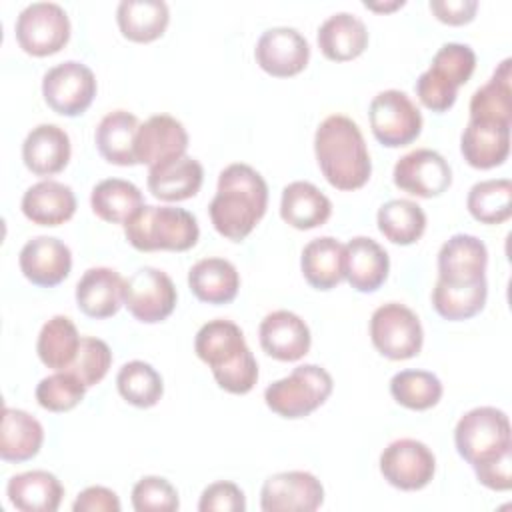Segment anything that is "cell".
<instances>
[{
	"label": "cell",
	"mask_w": 512,
	"mask_h": 512,
	"mask_svg": "<svg viewBox=\"0 0 512 512\" xmlns=\"http://www.w3.org/2000/svg\"><path fill=\"white\" fill-rule=\"evenodd\" d=\"M268 206V186L248 164L226 166L218 176V190L208 206L212 226L228 240H244L260 222Z\"/></svg>",
	"instance_id": "obj_1"
},
{
	"label": "cell",
	"mask_w": 512,
	"mask_h": 512,
	"mask_svg": "<svg viewBox=\"0 0 512 512\" xmlns=\"http://www.w3.org/2000/svg\"><path fill=\"white\" fill-rule=\"evenodd\" d=\"M314 152L324 178L334 188L358 190L368 182L372 162L364 136L352 118L332 114L322 120L316 128Z\"/></svg>",
	"instance_id": "obj_2"
},
{
	"label": "cell",
	"mask_w": 512,
	"mask_h": 512,
	"mask_svg": "<svg viewBox=\"0 0 512 512\" xmlns=\"http://www.w3.org/2000/svg\"><path fill=\"white\" fill-rule=\"evenodd\" d=\"M194 350L214 374L218 386L230 394H248L258 380V364L244 334L232 320L216 318L206 322L196 338Z\"/></svg>",
	"instance_id": "obj_3"
},
{
	"label": "cell",
	"mask_w": 512,
	"mask_h": 512,
	"mask_svg": "<svg viewBox=\"0 0 512 512\" xmlns=\"http://www.w3.org/2000/svg\"><path fill=\"white\" fill-rule=\"evenodd\" d=\"M126 240L140 252H184L198 242L200 230L192 212L176 206L144 204L126 224Z\"/></svg>",
	"instance_id": "obj_4"
},
{
	"label": "cell",
	"mask_w": 512,
	"mask_h": 512,
	"mask_svg": "<svg viewBox=\"0 0 512 512\" xmlns=\"http://www.w3.org/2000/svg\"><path fill=\"white\" fill-rule=\"evenodd\" d=\"M476 68V54L468 44L448 42L432 58V64L416 80V96L432 112L454 106L458 88L466 84Z\"/></svg>",
	"instance_id": "obj_5"
},
{
	"label": "cell",
	"mask_w": 512,
	"mask_h": 512,
	"mask_svg": "<svg viewBox=\"0 0 512 512\" xmlns=\"http://www.w3.org/2000/svg\"><path fill=\"white\" fill-rule=\"evenodd\" d=\"M454 444L458 454L474 466L490 462L512 450L508 416L494 406L468 410L456 424Z\"/></svg>",
	"instance_id": "obj_6"
},
{
	"label": "cell",
	"mask_w": 512,
	"mask_h": 512,
	"mask_svg": "<svg viewBox=\"0 0 512 512\" xmlns=\"http://www.w3.org/2000/svg\"><path fill=\"white\" fill-rule=\"evenodd\" d=\"M332 376L316 364L296 366L286 378L264 390L266 406L284 418H304L320 408L332 394Z\"/></svg>",
	"instance_id": "obj_7"
},
{
	"label": "cell",
	"mask_w": 512,
	"mask_h": 512,
	"mask_svg": "<svg viewBox=\"0 0 512 512\" xmlns=\"http://www.w3.org/2000/svg\"><path fill=\"white\" fill-rule=\"evenodd\" d=\"M374 348L390 360H408L422 350V324L418 316L400 302H388L370 318Z\"/></svg>",
	"instance_id": "obj_8"
},
{
	"label": "cell",
	"mask_w": 512,
	"mask_h": 512,
	"mask_svg": "<svg viewBox=\"0 0 512 512\" xmlns=\"http://www.w3.org/2000/svg\"><path fill=\"white\" fill-rule=\"evenodd\" d=\"M16 40L26 54L50 56L70 38V20L56 2L28 4L16 18Z\"/></svg>",
	"instance_id": "obj_9"
},
{
	"label": "cell",
	"mask_w": 512,
	"mask_h": 512,
	"mask_svg": "<svg viewBox=\"0 0 512 512\" xmlns=\"http://www.w3.org/2000/svg\"><path fill=\"white\" fill-rule=\"evenodd\" d=\"M368 118L374 138L388 148L414 142L422 130V114L402 90H384L376 94L370 102Z\"/></svg>",
	"instance_id": "obj_10"
},
{
	"label": "cell",
	"mask_w": 512,
	"mask_h": 512,
	"mask_svg": "<svg viewBox=\"0 0 512 512\" xmlns=\"http://www.w3.org/2000/svg\"><path fill=\"white\" fill-rule=\"evenodd\" d=\"M42 96L56 114L78 116L96 96L94 72L76 60L56 64L42 78Z\"/></svg>",
	"instance_id": "obj_11"
},
{
	"label": "cell",
	"mask_w": 512,
	"mask_h": 512,
	"mask_svg": "<svg viewBox=\"0 0 512 512\" xmlns=\"http://www.w3.org/2000/svg\"><path fill=\"white\" fill-rule=\"evenodd\" d=\"M178 294L172 278L152 266L138 268L124 286V306L146 324L166 320L176 306Z\"/></svg>",
	"instance_id": "obj_12"
},
{
	"label": "cell",
	"mask_w": 512,
	"mask_h": 512,
	"mask_svg": "<svg viewBox=\"0 0 512 512\" xmlns=\"http://www.w3.org/2000/svg\"><path fill=\"white\" fill-rule=\"evenodd\" d=\"M380 472L394 488L420 490L434 478L436 458L424 442L400 438L390 442L380 454Z\"/></svg>",
	"instance_id": "obj_13"
},
{
	"label": "cell",
	"mask_w": 512,
	"mask_h": 512,
	"mask_svg": "<svg viewBox=\"0 0 512 512\" xmlns=\"http://www.w3.org/2000/svg\"><path fill=\"white\" fill-rule=\"evenodd\" d=\"M394 184L414 196L434 198L452 184V170L448 160L430 148H418L404 154L392 172Z\"/></svg>",
	"instance_id": "obj_14"
},
{
	"label": "cell",
	"mask_w": 512,
	"mask_h": 512,
	"mask_svg": "<svg viewBox=\"0 0 512 512\" xmlns=\"http://www.w3.org/2000/svg\"><path fill=\"white\" fill-rule=\"evenodd\" d=\"M322 502L324 488L320 480L302 470L278 472L260 490V508L264 512H314Z\"/></svg>",
	"instance_id": "obj_15"
},
{
	"label": "cell",
	"mask_w": 512,
	"mask_h": 512,
	"mask_svg": "<svg viewBox=\"0 0 512 512\" xmlns=\"http://www.w3.org/2000/svg\"><path fill=\"white\" fill-rule=\"evenodd\" d=\"M258 66L276 78L302 72L310 58L308 40L290 26H276L262 32L254 50Z\"/></svg>",
	"instance_id": "obj_16"
},
{
	"label": "cell",
	"mask_w": 512,
	"mask_h": 512,
	"mask_svg": "<svg viewBox=\"0 0 512 512\" xmlns=\"http://www.w3.org/2000/svg\"><path fill=\"white\" fill-rule=\"evenodd\" d=\"M262 350L280 360L296 362L310 350V328L308 324L290 310H274L264 316L258 328Z\"/></svg>",
	"instance_id": "obj_17"
},
{
	"label": "cell",
	"mask_w": 512,
	"mask_h": 512,
	"mask_svg": "<svg viewBox=\"0 0 512 512\" xmlns=\"http://www.w3.org/2000/svg\"><path fill=\"white\" fill-rule=\"evenodd\" d=\"M18 264L32 284L52 288L70 274L72 252L54 236H36L22 246Z\"/></svg>",
	"instance_id": "obj_18"
},
{
	"label": "cell",
	"mask_w": 512,
	"mask_h": 512,
	"mask_svg": "<svg viewBox=\"0 0 512 512\" xmlns=\"http://www.w3.org/2000/svg\"><path fill=\"white\" fill-rule=\"evenodd\" d=\"M188 134L180 120L168 114L150 116L136 134V164L150 168L186 154Z\"/></svg>",
	"instance_id": "obj_19"
},
{
	"label": "cell",
	"mask_w": 512,
	"mask_h": 512,
	"mask_svg": "<svg viewBox=\"0 0 512 512\" xmlns=\"http://www.w3.org/2000/svg\"><path fill=\"white\" fill-rule=\"evenodd\" d=\"M488 264L486 244L472 234L450 236L438 252V280L470 284L484 278Z\"/></svg>",
	"instance_id": "obj_20"
},
{
	"label": "cell",
	"mask_w": 512,
	"mask_h": 512,
	"mask_svg": "<svg viewBox=\"0 0 512 512\" xmlns=\"http://www.w3.org/2000/svg\"><path fill=\"white\" fill-rule=\"evenodd\" d=\"M388 252L368 236H356L344 244V278L358 292H374L388 278Z\"/></svg>",
	"instance_id": "obj_21"
},
{
	"label": "cell",
	"mask_w": 512,
	"mask_h": 512,
	"mask_svg": "<svg viewBox=\"0 0 512 512\" xmlns=\"http://www.w3.org/2000/svg\"><path fill=\"white\" fill-rule=\"evenodd\" d=\"M126 280L112 268H88L76 284V304L90 318H110L124 304Z\"/></svg>",
	"instance_id": "obj_22"
},
{
	"label": "cell",
	"mask_w": 512,
	"mask_h": 512,
	"mask_svg": "<svg viewBox=\"0 0 512 512\" xmlns=\"http://www.w3.org/2000/svg\"><path fill=\"white\" fill-rule=\"evenodd\" d=\"M460 150L472 168L488 170L500 166L510 154V126L468 120L460 138Z\"/></svg>",
	"instance_id": "obj_23"
},
{
	"label": "cell",
	"mask_w": 512,
	"mask_h": 512,
	"mask_svg": "<svg viewBox=\"0 0 512 512\" xmlns=\"http://www.w3.org/2000/svg\"><path fill=\"white\" fill-rule=\"evenodd\" d=\"M22 160L36 176H52L66 168L70 160V138L56 124H38L22 144Z\"/></svg>",
	"instance_id": "obj_24"
},
{
	"label": "cell",
	"mask_w": 512,
	"mask_h": 512,
	"mask_svg": "<svg viewBox=\"0 0 512 512\" xmlns=\"http://www.w3.org/2000/svg\"><path fill=\"white\" fill-rule=\"evenodd\" d=\"M24 216L40 226H60L76 212V196L70 186L56 180H40L22 196Z\"/></svg>",
	"instance_id": "obj_25"
},
{
	"label": "cell",
	"mask_w": 512,
	"mask_h": 512,
	"mask_svg": "<svg viewBox=\"0 0 512 512\" xmlns=\"http://www.w3.org/2000/svg\"><path fill=\"white\" fill-rule=\"evenodd\" d=\"M202 180V164L186 154L156 164L148 170L150 192L166 202H180L196 196L202 186Z\"/></svg>",
	"instance_id": "obj_26"
},
{
	"label": "cell",
	"mask_w": 512,
	"mask_h": 512,
	"mask_svg": "<svg viewBox=\"0 0 512 512\" xmlns=\"http://www.w3.org/2000/svg\"><path fill=\"white\" fill-rule=\"evenodd\" d=\"M368 44V30L364 22L350 12H336L328 16L318 28V48L334 62L358 58Z\"/></svg>",
	"instance_id": "obj_27"
},
{
	"label": "cell",
	"mask_w": 512,
	"mask_h": 512,
	"mask_svg": "<svg viewBox=\"0 0 512 512\" xmlns=\"http://www.w3.org/2000/svg\"><path fill=\"white\" fill-rule=\"evenodd\" d=\"M6 494L10 504L22 512H56L64 488L60 480L46 470H30L8 480Z\"/></svg>",
	"instance_id": "obj_28"
},
{
	"label": "cell",
	"mask_w": 512,
	"mask_h": 512,
	"mask_svg": "<svg viewBox=\"0 0 512 512\" xmlns=\"http://www.w3.org/2000/svg\"><path fill=\"white\" fill-rule=\"evenodd\" d=\"M332 214V202L310 182L296 180L284 186L280 200V216L298 230L322 226Z\"/></svg>",
	"instance_id": "obj_29"
},
{
	"label": "cell",
	"mask_w": 512,
	"mask_h": 512,
	"mask_svg": "<svg viewBox=\"0 0 512 512\" xmlns=\"http://www.w3.org/2000/svg\"><path fill=\"white\" fill-rule=\"evenodd\" d=\"M138 118L126 110L108 112L96 128V148L100 156L116 166L136 164V134Z\"/></svg>",
	"instance_id": "obj_30"
},
{
	"label": "cell",
	"mask_w": 512,
	"mask_h": 512,
	"mask_svg": "<svg viewBox=\"0 0 512 512\" xmlns=\"http://www.w3.org/2000/svg\"><path fill=\"white\" fill-rule=\"evenodd\" d=\"M188 286L202 302L228 304L238 294L240 276L232 262L224 258H204L190 268Z\"/></svg>",
	"instance_id": "obj_31"
},
{
	"label": "cell",
	"mask_w": 512,
	"mask_h": 512,
	"mask_svg": "<svg viewBox=\"0 0 512 512\" xmlns=\"http://www.w3.org/2000/svg\"><path fill=\"white\" fill-rule=\"evenodd\" d=\"M44 442L42 424L28 412L4 408L0 428V456L6 462H26L34 458Z\"/></svg>",
	"instance_id": "obj_32"
},
{
	"label": "cell",
	"mask_w": 512,
	"mask_h": 512,
	"mask_svg": "<svg viewBox=\"0 0 512 512\" xmlns=\"http://www.w3.org/2000/svg\"><path fill=\"white\" fill-rule=\"evenodd\" d=\"M470 120L512 124V60L504 58L492 78L470 98Z\"/></svg>",
	"instance_id": "obj_33"
},
{
	"label": "cell",
	"mask_w": 512,
	"mask_h": 512,
	"mask_svg": "<svg viewBox=\"0 0 512 512\" xmlns=\"http://www.w3.org/2000/svg\"><path fill=\"white\" fill-rule=\"evenodd\" d=\"M306 282L316 290H330L344 278V244L332 236L310 240L300 258Z\"/></svg>",
	"instance_id": "obj_34"
},
{
	"label": "cell",
	"mask_w": 512,
	"mask_h": 512,
	"mask_svg": "<svg viewBox=\"0 0 512 512\" xmlns=\"http://www.w3.org/2000/svg\"><path fill=\"white\" fill-rule=\"evenodd\" d=\"M170 12L162 0H122L116 10V22L124 38L132 42H152L168 26Z\"/></svg>",
	"instance_id": "obj_35"
},
{
	"label": "cell",
	"mask_w": 512,
	"mask_h": 512,
	"mask_svg": "<svg viewBox=\"0 0 512 512\" xmlns=\"http://www.w3.org/2000/svg\"><path fill=\"white\" fill-rule=\"evenodd\" d=\"M90 204L100 220L126 224L144 206V198L136 184L122 178H106L92 188Z\"/></svg>",
	"instance_id": "obj_36"
},
{
	"label": "cell",
	"mask_w": 512,
	"mask_h": 512,
	"mask_svg": "<svg viewBox=\"0 0 512 512\" xmlns=\"http://www.w3.org/2000/svg\"><path fill=\"white\" fill-rule=\"evenodd\" d=\"M80 336L68 316H52L40 330L36 352L44 366L52 370H68L76 358Z\"/></svg>",
	"instance_id": "obj_37"
},
{
	"label": "cell",
	"mask_w": 512,
	"mask_h": 512,
	"mask_svg": "<svg viewBox=\"0 0 512 512\" xmlns=\"http://www.w3.org/2000/svg\"><path fill=\"white\" fill-rule=\"evenodd\" d=\"M486 296V278L470 284H448L436 280L432 290V306L446 320H468L484 308Z\"/></svg>",
	"instance_id": "obj_38"
},
{
	"label": "cell",
	"mask_w": 512,
	"mask_h": 512,
	"mask_svg": "<svg viewBox=\"0 0 512 512\" xmlns=\"http://www.w3.org/2000/svg\"><path fill=\"white\" fill-rule=\"evenodd\" d=\"M376 220L384 238L400 246L414 244L426 230L424 210L406 198H396L382 204Z\"/></svg>",
	"instance_id": "obj_39"
},
{
	"label": "cell",
	"mask_w": 512,
	"mask_h": 512,
	"mask_svg": "<svg viewBox=\"0 0 512 512\" xmlns=\"http://www.w3.org/2000/svg\"><path fill=\"white\" fill-rule=\"evenodd\" d=\"M468 212L482 224H502L512 214V182L494 178L476 182L466 198Z\"/></svg>",
	"instance_id": "obj_40"
},
{
	"label": "cell",
	"mask_w": 512,
	"mask_h": 512,
	"mask_svg": "<svg viewBox=\"0 0 512 512\" xmlns=\"http://www.w3.org/2000/svg\"><path fill=\"white\" fill-rule=\"evenodd\" d=\"M116 386L120 396L138 408H150L158 404L164 392L162 376L142 360L126 362L116 376Z\"/></svg>",
	"instance_id": "obj_41"
},
{
	"label": "cell",
	"mask_w": 512,
	"mask_h": 512,
	"mask_svg": "<svg viewBox=\"0 0 512 512\" xmlns=\"http://www.w3.org/2000/svg\"><path fill=\"white\" fill-rule=\"evenodd\" d=\"M390 394L410 410H428L442 398V382L426 370H402L392 376Z\"/></svg>",
	"instance_id": "obj_42"
},
{
	"label": "cell",
	"mask_w": 512,
	"mask_h": 512,
	"mask_svg": "<svg viewBox=\"0 0 512 512\" xmlns=\"http://www.w3.org/2000/svg\"><path fill=\"white\" fill-rule=\"evenodd\" d=\"M86 394V384L70 370H56L42 378L36 386V400L50 412H68L80 404Z\"/></svg>",
	"instance_id": "obj_43"
},
{
	"label": "cell",
	"mask_w": 512,
	"mask_h": 512,
	"mask_svg": "<svg viewBox=\"0 0 512 512\" xmlns=\"http://www.w3.org/2000/svg\"><path fill=\"white\" fill-rule=\"evenodd\" d=\"M110 364H112V352L108 344L94 336H82L76 358L68 370L76 374L88 388L98 384L108 374Z\"/></svg>",
	"instance_id": "obj_44"
},
{
	"label": "cell",
	"mask_w": 512,
	"mask_h": 512,
	"mask_svg": "<svg viewBox=\"0 0 512 512\" xmlns=\"http://www.w3.org/2000/svg\"><path fill=\"white\" fill-rule=\"evenodd\" d=\"M132 506L136 512H174L178 510V492L162 476H144L132 488Z\"/></svg>",
	"instance_id": "obj_45"
},
{
	"label": "cell",
	"mask_w": 512,
	"mask_h": 512,
	"mask_svg": "<svg viewBox=\"0 0 512 512\" xmlns=\"http://www.w3.org/2000/svg\"><path fill=\"white\" fill-rule=\"evenodd\" d=\"M200 512H244L246 498L244 492L234 482H214L204 488L200 502Z\"/></svg>",
	"instance_id": "obj_46"
},
{
	"label": "cell",
	"mask_w": 512,
	"mask_h": 512,
	"mask_svg": "<svg viewBox=\"0 0 512 512\" xmlns=\"http://www.w3.org/2000/svg\"><path fill=\"white\" fill-rule=\"evenodd\" d=\"M510 466H512V450L504 452L502 456L474 466L476 478L480 484H484L490 490L506 492L512 486V476H510Z\"/></svg>",
	"instance_id": "obj_47"
},
{
	"label": "cell",
	"mask_w": 512,
	"mask_h": 512,
	"mask_svg": "<svg viewBox=\"0 0 512 512\" xmlns=\"http://www.w3.org/2000/svg\"><path fill=\"white\" fill-rule=\"evenodd\" d=\"M74 512H120L116 492L104 486H90L78 494L72 504Z\"/></svg>",
	"instance_id": "obj_48"
},
{
	"label": "cell",
	"mask_w": 512,
	"mask_h": 512,
	"mask_svg": "<svg viewBox=\"0 0 512 512\" xmlns=\"http://www.w3.org/2000/svg\"><path fill=\"white\" fill-rule=\"evenodd\" d=\"M476 0H430L432 14L450 26L468 24L476 14Z\"/></svg>",
	"instance_id": "obj_49"
},
{
	"label": "cell",
	"mask_w": 512,
	"mask_h": 512,
	"mask_svg": "<svg viewBox=\"0 0 512 512\" xmlns=\"http://www.w3.org/2000/svg\"><path fill=\"white\" fill-rule=\"evenodd\" d=\"M364 6L366 8H372V10H394V8H398V6H404V0H396V2H392V4H374V2H364Z\"/></svg>",
	"instance_id": "obj_50"
}]
</instances>
